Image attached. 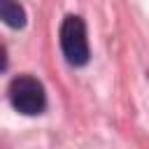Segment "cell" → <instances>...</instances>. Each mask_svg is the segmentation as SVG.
Wrapping results in <instances>:
<instances>
[{"label": "cell", "mask_w": 149, "mask_h": 149, "mask_svg": "<svg viewBox=\"0 0 149 149\" xmlns=\"http://www.w3.org/2000/svg\"><path fill=\"white\" fill-rule=\"evenodd\" d=\"M9 102L16 112H21L26 116L42 114L47 109V93H44L42 81L30 74L14 77L9 84Z\"/></svg>", "instance_id": "obj_1"}, {"label": "cell", "mask_w": 149, "mask_h": 149, "mask_svg": "<svg viewBox=\"0 0 149 149\" xmlns=\"http://www.w3.org/2000/svg\"><path fill=\"white\" fill-rule=\"evenodd\" d=\"M61 49L70 65L81 68L91 58L88 40H86V23L77 14H68L61 23Z\"/></svg>", "instance_id": "obj_2"}, {"label": "cell", "mask_w": 149, "mask_h": 149, "mask_svg": "<svg viewBox=\"0 0 149 149\" xmlns=\"http://www.w3.org/2000/svg\"><path fill=\"white\" fill-rule=\"evenodd\" d=\"M0 21L7 23L9 28L19 30V28L26 26L28 14H26V9L19 0H0Z\"/></svg>", "instance_id": "obj_3"}, {"label": "cell", "mask_w": 149, "mask_h": 149, "mask_svg": "<svg viewBox=\"0 0 149 149\" xmlns=\"http://www.w3.org/2000/svg\"><path fill=\"white\" fill-rule=\"evenodd\" d=\"M5 68H7V51L0 47V72H2Z\"/></svg>", "instance_id": "obj_4"}]
</instances>
